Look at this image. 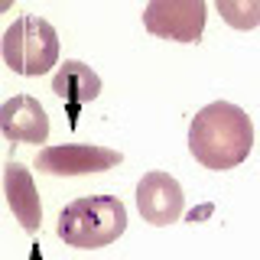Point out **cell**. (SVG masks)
Instances as JSON below:
<instances>
[{
	"mask_svg": "<svg viewBox=\"0 0 260 260\" xmlns=\"http://www.w3.org/2000/svg\"><path fill=\"white\" fill-rule=\"evenodd\" d=\"M124 162L117 150L111 146H91V143H59V146H46L36 153L32 166L46 176H91L104 173Z\"/></svg>",
	"mask_w": 260,
	"mask_h": 260,
	"instance_id": "5",
	"label": "cell"
},
{
	"mask_svg": "<svg viewBox=\"0 0 260 260\" xmlns=\"http://www.w3.org/2000/svg\"><path fill=\"white\" fill-rule=\"evenodd\" d=\"M221 20L231 29H257L260 26V0H215Z\"/></svg>",
	"mask_w": 260,
	"mask_h": 260,
	"instance_id": "10",
	"label": "cell"
},
{
	"mask_svg": "<svg viewBox=\"0 0 260 260\" xmlns=\"http://www.w3.org/2000/svg\"><path fill=\"white\" fill-rule=\"evenodd\" d=\"M52 94L65 101V111H69V127H75L81 104L94 101V98L101 94V78H98L85 62L69 59V62H62L59 69H55V75H52Z\"/></svg>",
	"mask_w": 260,
	"mask_h": 260,
	"instance_id": "8",
	"label": "cell"
},
{
	"mask_svg": "<svg viewBox=\"0 0 260 260\" xmlns=\"http://www.w3.org/2000/svg\"><path fill=\"white\" fill-rule=\"evenodd\" d=\"M4 195L7 205L13 208L16 221H20L26 231H39L43 224V205H39V192L32 185V176L26 173V166L20 162H7L4 166Z\"/></svg>",
	"mask_w": 260,
	"mask_h": 260,
	"instance_id": "9",
	"label": "cell"
},
{
	"mask_svg": "<svg viewBox=\"0 0 260 260\" xmlns=\"http://www.w3.org/2000/svg\"><path fill=\"white\" fill-rule=\"evenodd\" d=\"M124 231H127V208L114 195L75 199L62 208L59 221H55V234L69 247H81V250L108 247Z\"/></svg>",
	"mask_w": 260,
	"mask_h": 260,
	"instance_id": "2",
	"label": "cell"
},
{
	"mask_svg": "<svg viewBox=\"0 0 260 260\" xmlns=\"http://www.w3.org/2000/svg\"><path fill=\"white\" fill-rule=\"evenodd\" d=\"M254 124L231 101H215L192 117L189 150L205 169H234L250 156Z\"/></svg>",
	"mask_w": 260,
	"mask_h": 260,
	"instance_id": "1",
	"label": "cell"
},
{
	"mask_svg": "<svg viewBox=\"0 0 260 260\" xmlns=\"http://www.w3.org/2000/svg\"><path fill=\"white\" fill-rule=\"evenodd\" d=\"M205 0H150L143 10V26L159 39L199 43L205 32Z\"/></svg>",
	"mask_w": 260,
	"mask_h": 260,
	"instance_id": "4",
	"label": "cell"
},
{
	"mask_svg": "<svg viewBox=\"0 0 260 260\" xmlns=\"http://www.w3.org/2000/svg\"><path fill=\"white\" fill-rule=\"evenodd\" d=\"M137 208H140L143 221H150L156 228L179 221L185 208V195H182L179 179H173L169 173H159V169L146 173L137 182Z\"/></svg>",
	"mask_w": 260,
	"mask_h": 260,
	"instance_id": "6",
	"label": "cell"
},
{
	"mask_svg": "<svg viewBox=\"0 0 260 260\" xmlns=\"http://www.w3.org/2000/svg\"><path fill=\"white\" fill-rule=\"evenodd\" d=\"M0 49H4V62L16 75H26V78L49 75L52 65L59 62V36H55V26L43 16L13 20L4 29Z\"/></svg>",
	"mask_w": 260,
	"mask_h": 260,
	"instance_id": "3",
	"label": "cell"
},
{
	"mask_svg": "<svg viewBox=\"0 0 260 260\" xmlns=\"http://www.w3.org/2000/svg\"><path fill=\"white\" fill-rule=\"evenodd\" d=\"M0 130L13 143H46L49 140V114L29 94H16L0 108Z\"/></svg>",
	"mask_w": 260,
	"mask_h": 260,
	"instance_id": "7",
	"label": "cell"
}]
</instances>
